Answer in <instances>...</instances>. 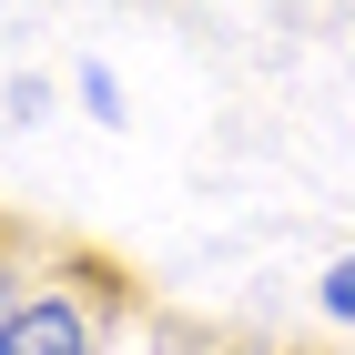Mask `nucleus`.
Returning a JSON list of instances; mask_svg holds the SVG:
<instances>
[{
  "instance_id": "obj_1",
  "label": "nucleus",
  "mask_w": 355,
  "mask_h": 355,
  "mask_svg": "<svg viewBox=\"0 0 355 355\" xmlns=\"http://www.w3.org/2000/svg\"><path fill=\"white\" fill-rule=\"evenodd\" d=\"M0 355H82V315L61 295H41V304H21V325H10V345Z\"/></svg>"
},
{
  "instance_id": "obj_2",
  "label": "nucleus",
  "mask_w": 355,
  "mask_h": 355,
  "mask_svg": "<svg viewBox=\"0 0 355 355\" xmlns=\"http://www.w3.org/2000/svg\"><path fill=\"white\" fill-rule=\"evenodd\" d=\"M82 102L102 112V122H122V82H112V71H82Z\"/></svg>"
},
{
  "instance_id": "obj_3",
  "label": "nucleus",
  "mask_w": 355,
  "mask_h": 355,
  "mask_svg": "<svg viewBox=\"0 0 355 355\" xmlns=\"http://www.w3.org/2000/svg\"><path fill=\"white\" fill-rule=\"evenodd\" d=\"M325 315H345V325H355V254L325 274Z\"/></svg>"
},
{
  "instance_id": "obj_4",
  "label": "nucleus",
  "mask_w": 355,
  "mask_h": 355,
  "mask_svg": "<svg viewBox=\"0 0 355 355\" xmlns=\"http://www.w3.org/2000/svg\"><path fill=\"white\" fill-rule=\"evenodd\" d=\"M10 325H21V304H10V274H0V345H10Z\"/></svg>"
}]
</instances>
